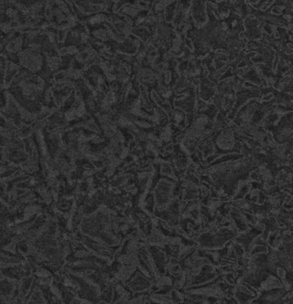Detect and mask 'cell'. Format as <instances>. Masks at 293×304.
<instances>
[]
</instances>
